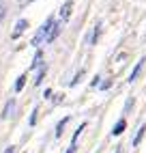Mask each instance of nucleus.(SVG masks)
Wrapping results in <instances>:
<instances>
[{
	"label": "nucleus",
	"instance_id": "1",
	"mask_svg": "<svg viewBox=\"0 0 146 153\" xmlns=\"http://www.w3.org/2000/svg\"><path fill=\"white\" fill-rule=\"evenodd\" d=\"M54 22H56L54 17H47L45 22H43V26H41V28L37 30V35L32 37V45H35V48H37V45H39L41 41H45V39H47V35H49L52 26H54Z\"/></svg>",
	"mask_w": 146,
	"mask_h": 153
},
{
	"label": "nucleus",
	"instance_id": "7",
	"mask_svg": "<svg viewBox=\"0 0 146 153\" xmlns=\"http://www.w3.org/2000/svg\"><path fill=\"white\" fill-rule=\"evenodd\" d=\"M13 110H15V99H9V101H7V106H4V112H2V119L13 117Z\"/></svg>",
	"mask_w": 146,
	"mask_h": 153
},
{
	"label": "nucleus",
	"instance_id": "21",
	"mask_svg": "<svg viewBox=\"0 0 146 153\" xmlns=\"http://www.w3.org/2000/svg\"><path fill=\"white\" fill-rule=\"evenodd\" d=\"M4 153H15V147H7V151Z\"/></svg>",
	"mask_w": 146,
	"mask_h": 153
},
{
	"label": "nucleus",
	"instance_id": "23",
	"mask_svg": "<svg viewBox=\"0 0 146 153\" xmlns=\"http://www.w3.org/2000/svg\"><path fill=\"white\" fill-rule=\"evenodd\" d=\"M114 153H122V151H120V147H118V149H116V151H114Z\"/></svg>",
	"mask_w": 146,
	"mask_h": 153
},
{
	"label": "nucleus",
	"instance_id": "22",
	"mask_svg": "<svg viewBox=\"0 0 146 153\" xmlns=\"http://www.w3.org/2000/svg\"><path fill=\"white\" fill-rule=\"evenodd\" d=\"M67 153H75V147H69V149H67Z\"/></svg>",
	"mask_w": 146,
	"mask_h": 153
},
{
	"label": "nucleus",
	"instance_id": "9",
	"mask_svg": "<svg viewBox=\"0 0 146 153\" xmlns=\"http://www.w3.org/2000/svg\"><path fill=\"white\" fill-rule=\"evenodd\" d=\"M125 127H127V121L125 119H120L116 125H114V129H112V136H120L122 131H125Z\"/></svg>",
	"mask_w": 146,
	"mask_h": 153
},
{
	"label": "nucleus",
	"instance_id": "20",
	"mask_svg": "<svg viewBox=\"0 0 146 153\" xmlns=\"http://www.w3.org/2000/svg\"><path fill=\"white\" fill-rule=\"evenodd\" d=\"M2 19H4V7L0 4V22H2Z\"/></svg>",
	"mask_w": 146,
	"mask_h": 153
},
{
	"label": "nucleus",
	"instance_id": "10",
	"mask_svg": "<svg viewBox=\"0 0 146 153\" xmlns=\"http://www.w3.org/2000/svg\"><path fill=\"white\" fill-rule=\"evenodd\" d=\"M144 134H146V125H142V127L138 129V134H135V138H133V147H140V142H142Z\"/></svg>",
	"mask_w": 146,
	"mask_h": 153
},
{
	"label": "nucleus",
	"instance_id": "18",
	"mask_svg": "<svg viewBox=\"0 0 146 153\" xmlns=\"http://www.w3.org/2000/svg\"><path fill=\"white\" fill-rule=\"evenodd\" d=\"M99 86H101L103 91H105V88H110V86H112V80H105V82H101Z\"/></svg>",
	"mask_w": 146,
	"mask_h": 153
},
{
	"label": "nucleus",
	"instance_id": "11",
	"mask_svg": "<svg viewBox=\"0 0 146 153\" xmlns=\"http://www.w3.org/2000/svg\"><path fill=\"white\" fill-rule=\"evenodd\" d=\"M67 123H69V117H65V119H60V121H58V125H56V138L62 136V129H65Z\"/></svg>",
	"mask_w": 146,
	"mask_h": 153
},
{
	"label": "nucleus",
	"instance_id": "17",
	"mask_svg": "<svg viewBox=\"0 0 146 153\" xmlns=\"http://www.w3.org/2000/svg\"><path fill=\"white\" fill-rule=\"evenodd\" d=\"M131 108H133V97H129V99H127V104H125V112H129Z\"/></svg>",
	"mask_w": 146,
	"mask_h": 153
},
{
	"label": "nucleus",
	"instance_id": "3",
	"mask_svg": "<svg viewBox=\"0 0 146 153\" xmlns=\"http://www.w3.org/2000/svg\"><path fill=\"white\" fill-rule=\"evenodd\" d=\"M144 60H146V58L142 56V58L138 60V65H135V67L131 69V74H129V78H127L129 82H135V80H138V76H140V71H142V67H144Z\"/></svg>",
	"mask_w": 146,
	"mask_h": 153
},
{
	"label": "nucleus",
	"instance_id": "13",
	"mask_svg": "<svg viewBox=\"0 0 146 153\" xmlns=\"http://www.w3.org/2000/svg\"><path fill=\"white\" fill-rule=\"evenodd\" d=\"M24 84H26V76H19V78L15 80V93H19V91L24 88Z\"/></svg>",
	"mask_w": 146,
	"mask_h": 153
},
{
	"label": "nucleus",
	"instance_id": "12",
	"mask_svg": "<svg viewBox=\"0 0 146 153\" xmlns=\"http://www.w3.org/2000/svg\"><path fill=\"white\" fill-rule=\"evenodd\" d=\"M82 129H86V123H82V125L75 129V134H73V138H71V147H75V142H77V138H80V134H82Z\"/></svg>",
	"mask_w": 146,
	"mask_h": 153
},
{
	"label": "nucleus",
	"instance_id": "19",
	"mask_svg": "<svg viewBox=\"0 0 146 153\" xmlns=\"http://www.w3.org/2000/svg\"><path fill=\"white\" fill-rule=\"evenodd\" d=\"M99 84H101V76H97L95 80H92V86H99Z\"/></svg>",
	"mask_w": 146,
	"mask_h": 153
},
{
	"label": "nucleus",
	"instance_id": "2",
	"mask_svg": "<svg viewBox=\"0 0 146 153\" xmlns=\"http://www.w3.org/2000/svg\"><path fill=\"white\" fill-rule=\"evenodd\" d=\"M99 35H101V22H97L95 26H92V30L86 35V43H88V45H95L97 39H99Z\"/></svg>",
	"mask_w": 146,
	"mask_h": 153
},
{
	"label": "nucleus",
	"instance_id": "6",
	"mask_svg": "<svg viewBox=\"0 0 146 153\" xmlns=\"http://www.w3.org/2000/svg\"><path fill=\"white\" fill-rule=\"evenodd\" d=\"M60 35V22H54V26H52V30H49V35H47V39L45 41L47 43H54V39Z\"/></svg>",
	"mask_w": 146,
	"mask_h": 153
},
{
	"label": "nucleus",
	"instance_id": "15",
	"mask_svg": "<svg viewBox=\"0 0 146 153\" xmlns=\"http://www.w3.org/2000/svg\"><path fill=\"white\" fill-rule=\"evenodd\" d=\"M82 78H84V69H80V71H77V74H75V78H73V80H71V86H75V84L80 82V80H82Z\"/></svg>",
	"mask_w": 146,
	"mask_h": 153
},
{
	"label": "nucleus",
	"instance_id": "5",
	"mask_svg": "<svg viewBox=\"0 0 146 153\" xmlns=\"http://www.w3.org/2000/svg\"><path fill=\"white\" fill-rule=\"evenodd\" d=\"M26 28H28V22H26V19H17V24H15V30H13V35H11V37H13V39H17V37L22 35Z\"/></svg>",
	"mask_w": 146,
	"mask_h": 153
},
{
	"label": "nucleus",
	"instance_id": "16",
	"mask_svg": "<svg viewBox=\"0 0 146 153\" xmlns=\"http://www.w3.org/2000/svg\"><path fill=\"white\" fill-rule=\"evenodd\" d=\"M37 112H39V110L35 108V110H32V114H30V121H28L30 125H35V123H37Z\"/></svg>",
	"mask_w": 146,
	"mask_h": 153
},
{
	"label": "nucleus",
	"instance_id": "4",
	"mask_svg": "<svg viewBox=\"0 0 146 153\" xmlns=\"http://www.w3.org/2000/svg\"><path fill=\"white\" fill-rule=\"evenodd\" d=\"M71 9H73V2H71V0H67V2L62 4V9H60V22H67V19H69Z\"/></svg>",
	"mask_w": 146,
	"mask_h": 153
},
{
	"label": "nucleus",
	"instance_id": "14",
	"mask_svg": "<svg viewBox=\"0 0 146 153\" xmlns=\"http://www.w3.org/2000/svg\"><path fill=\"white\" fill-rule=\"evenodd\" d=\"M43 76H45V67H41L39 74H37V78H35V86H39L41 82H43Z\"/></svg>",
	"mask_w": 146,
	"mask_h": 153
},
{
	"label": "nucleus",
	"instance_id": "8",
	"mask_svg": "<svg viewBox=\"0 0 146 153\" xmlns=\"http://www.w3.org/2000/svg\"><path fill=\"white\" fill-rule=\"evenodd\" d=\"M41 69L43 67V52H41V50H37V54H35V58H32V65H30V69Z\"/></svg>",
	"mask_w": 146,
	"mask_h": 153
}]
</instances>
